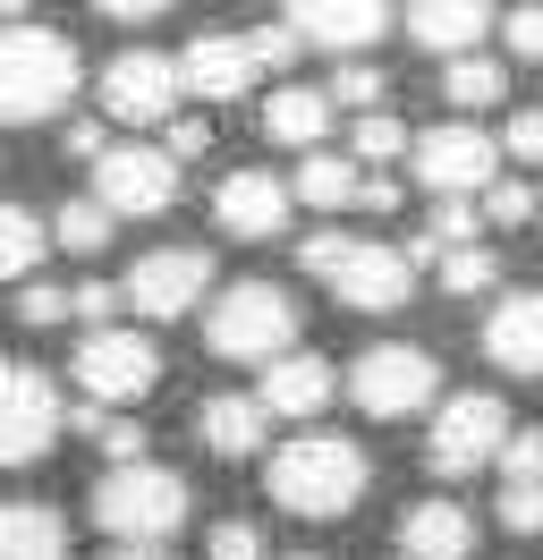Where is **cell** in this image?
<instances>
[{"mask_svg":"<svg viewBox=\"0 0 543 560\" xmlns=\"http://www.w3.org/2000/svg\"><path fill=\"white\" fill-rule=\"evenodd\" d=\"M0 560H68V518L51 501H0Z\"/></svg>","mask_w":543,"mask_h":560,"instance_id":"cell-23","label":"cell"},{"mask_svg":"<svg viewBox=\"0 0 543 560\" xmlns=\"http://www.w3.org/2000/svg\"><path fill=\"white\" fill-rule=\"evenodd\" d=\"M68 383L85 390V408H102V417H128L145 390L162 383V349L145 340V331H85L77 340V357H68Z\"/></svg>","mask_w":543,"mask_h":560,"instance_id":"cell-7","label":"cell"},{"mask_svg":"<svg viewBox=\"0 0 543 560\" xmlns=\"http://www.w3.org/2000/svg\"><path fill=\"white\" fill-rule=\"evenodd\" d=\"M509 476H518V485H543V424L509 442Z\"/></svg>","mask_w":543,"mask_h":560,"instance_id":"cell-39","label":"cell"},{"mask_svg":"<svg viewBox=\"0 0 543 560\" xmlns=\"http://www.w3.org/2000/svg\"><path fill=\"white\" fill-rule=\"evenodd\" d=\"M18 323H26V331H51V323H68V289H51V280H26V289H18Z\"/></svg>","mask_w":543,"mask_h":560,"instance_id":"cell-33","label":"cell"},{"mask_svg":"<svg viewBox=\"0 0 543 560\" xmlns=\"http://www.w3.org/2000/svg\"><path fill=\"white\" fill-rule=\"evenodd\" d=\"M400 552L407 560H467L475 552V518L459 501H416L400 518Z\"/></svg>","mask_w":543,"mask_h":560,"instance_id":"cell-21","label":"cell"},{"mask_svg":"<svg viewBox=\"0 0 543 560\" xmlns=\"http://www.w3.org/2000/svg\"><path fill=\"white\" fill-rule=\"evenodd\" d=\"M400 26L434 51L441 69H450V60H475V43L493 35V9H467V0H416Z\"/></svg>","mask_w":543,"mask_h":560,"instance_id":"cell-19","label":"cell"},{"mask_svg":"<svg viewBox=\"0 0 543 560\" xmlns=\"http://www.w3.org/2000/svg\"><path fill=\"white\" fill-rule=\"evenodd\" d=\"M60 390H51V374H34V365H18V357H0V467H26V458H43L51 442H60Z\"/></svg>","mask_w":543,"mask_h":560,"instance_id":"cell-12","label":"cell"},{"mask_svg":"<svg viewBox=\"0 0 543 560\" xmlns=\"http://www.w3.org/2000/svg\"><path fill=\"white\" fill-rule=\"evenodd\" d=\"M128 306L153 315V323H178V315H196V306H212V255L204 246H153L128 272Z\"/></svg>","mask_w":543,"mask_h":560,"instance_id":"cell-13","label":"cell"},{"mask_svg":"<svg viewBox=\"0 0 543 560\" xmlns=\"http://www.w3.org/2000/svg\"><path fill=\"white\" fill-rule=\"evenodd\" d=\"M484 357L518 383H543V289H509L484 315Z\"/></svg>","mask_w":543,"mask_h":560,"instance_id":"cell-17","label":"cell"},{"mask_svg":"<svg viewBox=\"0 0 543 560\" xmlns=\"http://www.w3.org/2000/svg\"><path fill=\"white\" fill-rule=\"evenodd\" d=\"M204 144H212V128H204V119H178V128H170V162H178V153H204Z\"/></svg>","mask_w":543,"mask_h":560,"instance_id":"cell-41","label":"cell"},{"mask_svg":"<svg viewBox=\"0 0 543 560\" xmlns=\"http://www.w3.org/2000/svg\"><path fill=\"white\" fill-rule=\"evenodd\" d=\"M204 349L230 357V365H280V357L298 349V306H289V289H280V280H230V289H212V306H204Z\"/></svg>","mask_w":543,"mask_h":560,"instance_id":"cell-4","label":"cell"},{"mask_svg":"<svg viewBox=\"0 0 543 560\" xmlns=\"http://www.w3.org/2000/svg\"><path fill=\"white\" fill-rule=\"evenodd\" d=\"M339 383H348V374H339L332 357H314V349H289L280 357V365H264V390H255V399H264V417H323V408H332L339 399Z\"/></svg>","mask_w":543,"mask_h":560,"instance_id":"cell-18","label":"cell"},{"mask_svg":"<svg viewBox=\"0 0 543 560\" xmlns=\"http://www.w3.org/2000/svg\"><path fill=\"white\" fill-rule=\"evenodd\" d=\"M434 390H441V365H434V349H416V340H373V349L348 365V399H357L373 424H400V417H416V408H434Z\"/></svg>","mask_w":543,"mask_h":560,"instance_id":"cell-8","label":"cell"},{"mask_svg":"<svg viewBox=\"0 0 543 560\" xmlns=\"http://www.w3.org/2000/svg\"><path fill=\"white\" fill-rule=\"evenodd\" d=\"M289 196L314 205V212H339V205H357V196H366V171H357L348 153H305L298 178H289Z\"/></svg>","mask_w":543,"mask_h":560,"instance_id":"cell-24","label":"cell"},{"mask_svg":"<svg viewBox=\"0 0 543 560\" xmlns=\"http://www.w3.org/2000/svg\"><path fill=\"white\" fill-rule=\"evenodd\" d=\"M501 35H509V60H543V9H509Z\"/></svg>","mask_w":543,"mask_h":560,"instance_id":"cell-37","label":"cell"},{"mask_svg":"<svg viewBox=\"0 0 543 560\" xmlns=\"http://www.w3.org/2000/svg\"><path fill=\"white\" fill-rule=\"evenodd\" d=\"M43 264V221L26 205H0V280H34Z\"/></svg>","mask_w":543,"mask_h":560,"instance_id":"cell-26","label":"cell"},{"mask_svg":"<svg viewBox=\"0 0 543 560\" xmlns=\"http://www.w3.org/2000/svg\"><path fill=\"white\" fill-rule=\"evenodd\" d=\"M102 560H178L170 544H119V552H102Z\"/></svg>","mask_w":543,"mask_h":560,"instance_id":"cell-43","label":"cell"},{"mask_svg":"<svg viewBox=\"0 0 543 560\" xmlns=\"http://www.w3.org/2000/svg\"><path fill=\"white\" fill-rule=\"evenodd\" d=\"M298 560H305V552H298Z\"/></svg>","mask_w":543,"mask_h":560,"instance_id":"cell-44","label":"cell"},{"mask_svg":"<svg viewBox=\"0 0 543 560\" xmlns=\"http://www.w3.org/2000/svg\"><path fill=\"white\" fill-rule=\"evenodd\" d=\"M366 212H400V178H382V171H366V196H357Z\"/></svg>","mask_w":543,"mask_h":560,"instance_id":"cell-40","label":"cell"},{"mask_svg":"<svg viewBox=\"0 0 543 560\" xmlns=\"http://www.w3.org/2000/svg\"><path fill=\"white\" fill-rule=\"evenodd\" d=\"M85 442H94V451H111L119 467H136V451H145V424H136V417H102V408H85Z\"/></svg>","mask_w":543,"mask_h":560,"instance_id":"cell-31","label":"cell"},{"mask_svg":"<svg viewBox=\"0 0 543 560\" xmlns=\"http://www.w3.org/2000/svg\"><path fill=\"white\" fill-rule=\"evenodd\" d=\"M323 128H332V94H323V85H272V103H264V137L272 144L323 153Z\"/></svg>","mask_w":543,"mask_h":560,"instance_id":"cell-22","label":"cell"},{"mask_svg":"<svg viewBox=\"0 0 543 560\" xmlns=\"http://www.w3.org/2000/svg\"><path fill=\"white\" fill-rule=\"evenodd\" d=\"M85 85V60L60 26H34L0 9V128H34V119H60Z\"/></svg>","mask_w":543,"mask_h":560,"instance_id":"cell-1","label":"cell"},{"mask_svg":"<svg viewBox=\"0 0 543 560\" xmlns=\"http://www.w3.org/2000/svg\"><path fill=\"white\" fill-rule=\"evenodd\" d=\"M509 451V408L493 399V390H459V399H441L434 433H425V467L434 476H475V467H493V458Z\"/></svg>","mask_w":543,"mask_h":560,"instance_id":"cell-9","label":"cell"},{"mask_svg":"<svg viewBox=\"0 0 543 560\" xmlns=\"http://www.w3.org/2000/svg\"><path fill=\"white\" fill-rule=\"evenodd\" d=\"M501 94H509V69H501V60H484V51L441 69V103H450V110H493Z\"/></svg>","mask_w":543,"mask_h":560,"instance_id":"cell-25","label":"cell"},{"mask_svg":"<svg viewBox=\"0 0 543 560\" xmlns=\"http://www.w3.org/2000/svg\"><path fill=\"white\" fill-rule=\"evenodd\" d=\"M400 153H416V137H407L391 110H373V119H357V171H382V162H400Z\"/></svg>","mask_w":543,"mask_h":560,"instance_id":"cell-28","label":"cell"},{"mask_svg":"<svg viewBox=\"0 0 543 560\" xmlns=\"http://www.w3.org/2000/svg\"><path fill=\"white\" fill-rule=\"evenodd\" d=\"M298 60V35L289 26H255V35H196L187 60H178V85L204 94V103H238L246 85H264L272 69Z\"/></svg>","mask_w":543,"mask_h":560,"instance_id":"cell-6","label":"cell"},{"mask_svg":"<svg viewBox=\"0 0 543 560\" xmlns=\"http://www.w3.org/2000/svg\"><path fill=\"white\" fill-rule=\"evenodd\" d=\"M178 94H187V85H178V69H170V51H145V43L102 69V110L128 119V128H162L170 110H178Z\"/></svg>","mask_w":543,"mask_h":560,"instance_id":"cell-14","label":"cell"},{"mask_svg":"<svg viewBox=\"0 0 543 560\" xmlns=\"http://www.w3.org/2000/svg\"><path fill=\"white\" fill-rule=\"evenodd\" d=\"M298 264L323 289H332L348 315H400L407 289H416V264H407V246H382V238H348V230H314L298 246Z\"/></svg>","mask_w":543,"mask_h":560,"instance_id":"cell-3","label":"cell"},{"mask_svg":"<svg viewBox=\"0 0 543 560\" xmlns=\"http://www.w3.org/2000/svg\"><path fill=\"white\" fill-rule=\"evenodd\" d=\"M187 510H196L187 476H170L153 458L94 476V518H102V535H119V544H170V535L187 526Z\"/></svg>","mask_w":543,"mask_h":560,"instance_id":"cell-5","label":"cell"},{"mask_svg":"<svg viewBox=\"0 0 543 560\" xmlns=\"http://www.w3.org/2000/svg\"><path fill=\"white\" fill-rule=\"evenodd\" d=\"M289 212H298V196H289V178H272V171H230L212 187V221H221L230 238H246V246L280 238Z\"/></svg>","mask_w":543,"mask_h":560,"instance_id":"cell-15","label":"cell"},{"mask_svg":"<svg viewBox=\"0 0 543 560\" xmlns=\"http://www.w3.org/2000/svg\"><path fill=\"white\" fill-rule=\"evenodd\" d=\"M119 298H128V289H111V280H85V289H68V315H85L94 331H111L102 315H119Z\"/></svg>","mask_w":543,"mask_h":560,"instance_id":"cell-36","label":"cell"},{"mask_svg":"<svg viewBox=\"0 0 543 560\" xmlns=\"http://www.w3.org/2000/svg\"><path fill=\"white\" fill-rule=\"evenodd\" d=\"M264 492L289 518H348L366 501V451L339 433H298L264 458Z\"/></svg>","mask_w":543,"mask_h":560,"instance_id":"cell-2","label":"cell"},{"mask_svg":"<svg viewBox=\"0 0 543 560\" xmlns=\"http://www.w3.org/2000/svg\"><path fill=\"white\" fill-rule=\"evenodd\" d=\"M212 560H264V526L255 518H221L212 526Z\"/></svg>","mask_w":543,"mask_h":560,"instance_id":"cell-35","label":"cell"},{"mask_svg":"<svg viewBox=\"0 0 543 560\" xmlns=\"http://www.w3.org/2000/svg\"><path fill=\"white\" fill-rule=\"evenodd\" d=\"M434 272H441L450 298H484L501 280V264H493V246H459V255H434Z\"/></svg>","mask_w":543,"mask_h":560,"instance_id":"cell-27","label":"cell"},{"mask_svg":"<svg viewBox=\"0 0 543 560\" xmlns=\"http://www.w3.org/2000/svg\"><path fill=\"white\" fill-rule=\"evenodd\" d=\"M51 238H60L68 255H102V246H111V212L85 196V205H68L60 221H51Z\"/></svg>","mask_w":543,"mask_h":560,"instance_id":"cell-29","label":"cell"},{"mask_svg":"<svg viewBox=\"0 0 543 560\" xmlns=\"http://www.w3.org/2000/svg\"><path fill=\"white\" fill-rule=\"evenodd\" d=\"M484 221H493V230H527V221H535V187H527V178H501V187L484 196Z\"/></svg>","mask_w":543,"mask_h":560,"instance_id":"cell-32","label":"cell"},{"mask_svg":"<svg viewBox=\"0 0 543 560\" xmlns=\"http://www.w3.org/2000/svg\"><path fill=\"white\" fill-rule=\"evenodd\" d=\"M68 153H85V162H102L111 144H102V128H94V119H77V128H68Z\"/></svg>","mask_w":543,"mask_h":560,"instance_id":"cell-42","label":"cell"},{"mask_svg":"<svg viewBox=\"0 0 543 560\" xmlns=\"http://www.w3.org/2000/svg\"><path fill=\"white\" fill-rule=\"evenodd\" d=\"M94 205L111 221H153V212L178 205V162L170 144H111L94 162Z\"/></svg>","mask_w":543,"mask_h":560,"instance_id":"cell-10","label":"cell"},{"mask_svg":"<svg viewBox=\"0 0 543 560\" xmlns=\"http://www.w3.org/2000/svg\"><path fill=\"white\" fill-rule=\"evenodd\" d=\"M501 526L509 535H543V485H518V476H509L501 485Z\"/></svg>","mask_w":543,"mask_h":560,"instance_id":"cell-34","label":"cell"},{"mask_svg":"<svg viewBox=\"0 0 543 560\" xmlns=\"http://www.w3.org/2000/svg\"><path fill=\"white\" fill-rule=\"evenodd\" d=\"M501 144H509V153H518V162H543V110H509Z\"/></svg>","mask_w":543,"mask_h":560,"instance_id":"cell-38","label":"cell"},{"mask_svg":"<svg viewBox=\"0 0 543 560\" xmlns=\"http://www.w3.org/2000/svg\"><path fill=\"white\" fill-rule=\"evenodd\" d=\"M332 103H348L357 119H373V110L391 103V77L373 69V60H348V69H339V85H332Z\"/></svg>","mask_w":543,"mask_h":560,"instance_id":"cell-30","label":"cell"},{"mask_svg":"<svg viewBox=\"0 0 543 560\" xmlns=\"http://www.w3.org/2000/svg\"><path fill=\"white\" fill-rule=\"evenodd\" d=\"M298 43H314V51H339V60H366L373 43L391 35V9H373V0H314V9H289L280 18Z\"/></svg>","mask_w":543,"mask_h":560,"instance_id":"cell-16","label":"cell"},{"mask_svg":"<svg viewBox=\"0 0 543 560\" xmlns=\"http://www.w3.org/2000/svg\"><path fill=\"white\" fill-rule=\"evenodd\" d=\"M407 162H416V178L434 187V205H441V196L467 205V196H493V187H501V178H493V171H501V137H484V128H467V119L425 128Z\"/></svg>","mask_w":543,"mask_h":560,"instance_id":"cell-11","label":"cell"},{"mask_svg":"<svg viewBox=\"0 0 543 560\" xmlns=\"http://www.w3.org/2000/svg\"><path fill=\"white\" fill-rule=\"evenodd\" d=\"M264 424H272V417H264V399H246V390H221V399H204V408H196L204 451H212V458H230V467L264 451Z\"/></svg>","mask_w":543,"mask_h":560,"instance_id":"cell-20","label":"cell"}]
</instances>
